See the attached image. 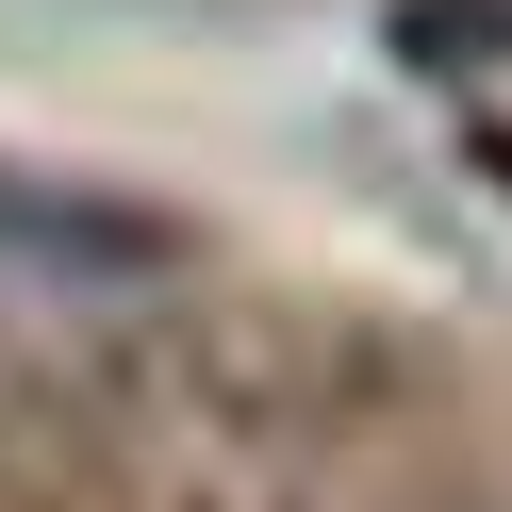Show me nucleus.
Here are the masks:
<instances>
[{
    "label": "nucleus",
    "instance_id": "f257e3e1",
    "mask_svg": "<svg viewBox=\"0 0 512 512\" xmlns=\"http://www.w3.org/2000/svg\"><path fill=\"white\" fill-rule=\"evenodd\" d=\"M380 50H397L413 83H479V67H512V0H397Z\"/></svg>",
    "mask_w": 512,
    "mask_h": 512
}]
</instances>
